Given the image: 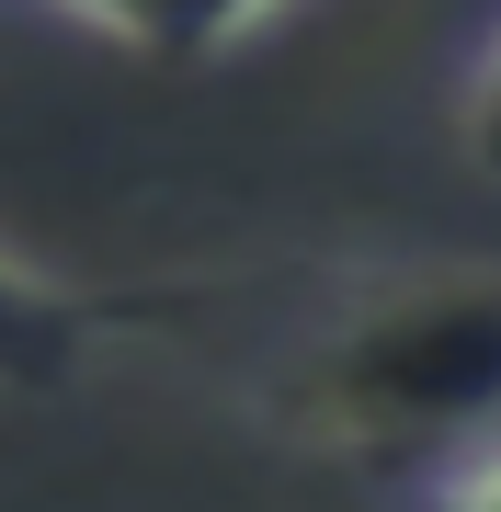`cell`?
I'll return each instance as SVG.
<instances>
[{
  "instance_id": "1",
  "label": "cell",
  "mask_w": 501,
  "mask_h": 512,
  "mask_svg": "<svg viewBox=\"0 0 501 512\" xmlns=\"http://www.w3.org/2000/svg\"><path fill=\"white\" fill-rule=\"evenodd\" d=\"M274 444L353 478H433L501 444V262H388L353 274L251 376Z\"/></svg>"
},
{
  "instance_id": "2",
  "label": "cell",
  "mask_w": 501,
  "mask_h": 512,
  "mask_svg": "<svg viewBox=\"0 0 501 512\" xmlns=\"http://www.w3.org/2000/svg\"><path fill=\"white\" fill-rule=\"evenodd\" d=\"M137 319H149L137 296L69 285V274H46V262L0 251V399H69Z\"/></svg>"
},
{
  "instance_id": "3",
  "label": "cell",
  "mask_w": 501,
  "mask_h": 512,
  "mask_svg": "<svg viewBox=\"0 0 501 512\" xmlns=\"http://www.w3.org/2000/svg\"><path fill=\"white\" fill-rule=\"evenodd\" d=\"M35 12L80 23L92 46L137 57V69H217V57H240L285 0H35Z\"/></svg>"
},
{
  "instance_id": "4",
  "label": "cell",
  "mask_w": 501,
  "mask_h": 512,
  "mask_svg": "<svg viewBox=\"0 0 501 512\" xmlns=\"http://www.w3.org/2000/svg\"><path fill=\"white\" fill-rule=\"evenodd\" d=\"M456 137H467V160L501 183V23L479 35V57L456 69Z\"/></svg>"
},
{
  "instance_id": "5",
  "label": "cell",
  "mask_w": 501,
  "mask_h": 512,
  "mask_svg": "<svg viewBox=\"0 0 501 512\" xmlns=\"http://www.w3.org/2000/svg\"><path fill=\"white\" fill-rule=\"evenodd\" d=\"M410 512H501V444H479V456L410 478Z\"/></svg>"
}]
</instances>
